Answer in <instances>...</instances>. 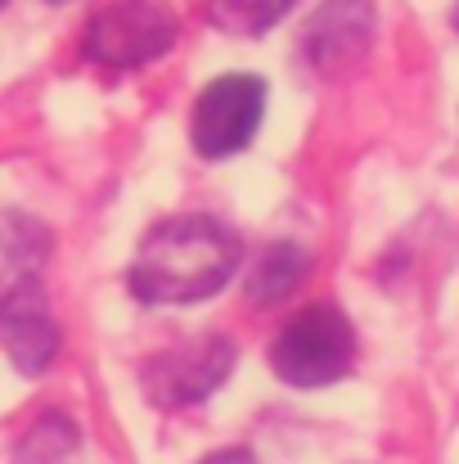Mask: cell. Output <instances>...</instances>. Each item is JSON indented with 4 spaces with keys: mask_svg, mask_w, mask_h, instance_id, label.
Listing matches in <instances>:
<instances>
[{
    "mask_svg": "<svg viewBox=\"0 0 459 464\" xmlns=\"http://www.w3.org/2000/svg\"><path fill=\"white\" fill-rule=\"evenodd\" d=\"M72 442H77V433H72L68 420H41L27 433V442L18 451V464H63L68 451H72Z\"/></svg>",
    "mask_w": 459,
    "mask_h": 464,
    "instance_id": "11",
    "label": "cell"
},
{
    "mask_svg": "<svg viewBox=\"0 0 459 464\" xmlns=\"http://www.w3.org/2000/svg\"><path fill=\"white\" fill-rule=\"evenodd\" d=\"M289 9H293V0H207L212 23L225 27V32H234V36H262Z\"/></svg>",
    "mask_w": 459,
    "mask_h": 464,
    "instance_id": "10",
    "label": "cell"
},
{
    "mask_svg": "<svg viewBox=\"0 0 459 464\" xmlns=\"http://www.w3.org/2000/svg\"><path fill=\"white\" fill-rule=\"evenodd\" d=\"M302 271H306V253L302 248H293V244H275V248H266V253H262V262L253 266L248 289H253V298H257V303H280V298H289V294L298 289Z\"/></svg>",
    "mask_w": 459,
    "mask_h": 464,
    "instance_id": "8",
    "label": "cell"
},
{
    "mask_svg": "<svg viewBox=\"0 0 459 464\" xmlns=\"http://www.w3.org/2000/svg\"><path fill=\"white\" fill-rule=\"evenodd\" d=\"M455 27H459V9H455Z\"/></svg>",
    "mask_w": 459,
    "mask_h": 464,
    "instance_id": "13",
    "label": "cell"
},
{
    "mask_svg": "<svg viewBox=\"0 0 459 464\" xmlns=\"http://www.w3.org/2000/svg\"><path fill=\"white\" fill-rule=\"evenodd\" d=\"M230 365H234V347L221 334H203L158 352L145 365V388L158 406H194L225 383Z\"/></svg>",
    "mask_w": 459,
    "mask_h": 464,
    "instance_id": "5",
    "label": "cell"
},
{
    "mask_svg": "<svg viewBox=\"0 0 459 464\" xmlns=\"http://www.w3.org/2000/svg\"><path fill=\"white\" fill-rule=\"evenodd\" d=\"M356 361V329L329 303L298 311L271 343V365L293 388H329Z\"/></svg>",
    "mask_w": 459,
    "mask_h": 464,
    "instance_id": "2",
    "label": "cell"
},
{
    "mask_svg": "<svg viewBox=\"0 0 459 464\" xmlns=\"http://www.w3.org/2000/svg\"><path fill=\"white\" fill-rule=\"evenodd\" d=\"M266 113V86L248 72L216 77L194 104V150L203 158H230L253 145Z\"/></svg>",
    "mask_w": 459,
    "mask_h": 464,
    "instance_id": "4",
    "label": "cell"
},
{
    "mask_svg": "<svg viewBox=\"0 0 459 464\" xmlns=\"http://www.w3.org/2000/svg\"><path fill=\"white\" fill-rule=\"evenodd\" d=\"M41 257H45V235L27 217H0V276H9L5 289L23 280Z\"/></svg>",
    "mask_w": 459,
    "mask_h": 464,
    "instance_id": "9",
    "label": "cell"
},
{
    "mask_svg": "<svg viewBox=\"0 0 459 464\" xmlns=\"http://www.w3.org/2000/svg\"><path fill=\"white\" fill-rule=\"evenodd\" d=\"M176 32L180 23L162 0H113L86 23L81 50L104 68H140L176 45Z\"/></svg>",
    "mask_w": 459,
    "mask_h": 464,
    "instance_id": "3",
    "label": "cell"
},
{
    "mask_svg": "<svg viewBox=\"0 0 459 464\" xmlns=\"http://www.w3.org/2000/svg\"><path fill=\"white\" fill-rule=\"evenodd\" d=\"M374 41V5L369 0H324L306 27V59L324 77L351 72Z\"/></svg>",
    "mask_w": 459,
    "mask_h": 464,
    "instance_id": "7",
    "label": "cell"
},
{
    "mask_svg": "<svg viewBox=\"0 0 459 464\" xmlns=\"http://www.w3.org/2000/svg\"><path fill=\"white\" fill-rule=\"evenodd\" d=\"M203 464H257V460H253V451H239V447H230V451H216V456H207Z\"/></svg>",
    "mask_w": 459,
    "mask_h": 464,
    "instance_id": "12",
    "label": "cell"
},
{
    "mask_svg": "<svg viewBox=\"0 0 459 464\" xmlns=\"http://www.w3.org/2000/svg\"><path fill=\"white\" fill-rule=\"evenodd\" d=\"M239 239L212 217H171L153 226L136 253L131 289L140 303H203L239 271Z\"/></svg>",
    "mask_w": 459,
    "mask_h": 464,
    "instance_id": "1",
    "label": "cell"
},
{
    "mask_svg": "<svg viewBox=\"0 0 459 464\" xmlns=\"http://www.w3.org/2000/svg\"><path fill=\"white\" fill-rule=\"evenodd\" d=\"M0 343L23 374L50 370L59 352V324L50 315L45 289L36 285V276H23L0 294Z\"/></svg>",
    "mask_w": 459,
    "mask_h": 464,
    "instance_id": "6",
    "label": "cell"
},
{
    "mask_svg": "<svg viewBox=\"0 0 459 464\" xmlns=\"http://www.w3.org/2000/svg\"><path fill=\"white\" fill-rule=\"evenodd\" d=\"M0 9H5V0H0Z\"/></svg>",
    "mask_w": 459,
    "mask_h": 464,
    "instance_id": "14",
    "label": "cell"
}]
</instances>
